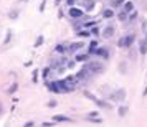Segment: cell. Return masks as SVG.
<instances>
[{
  "label": "cell",
  "mask_w": 147,
  "mask_h": 127,
  "mask_svg": "<svg viewBox=\"0 0 147 127\" xmlns=\"http://www.w3.org/2000/svg\"><path fill=\"white\" fill-rule=\"evenodd\" d=\"M127 112H129V107L127 106H119L117 107V116H119L121 119H124L127 116Z\"/></svg>",
  "instance_id": "obj_14"
},
{
  "label": "cell",
  "mask_w": 147,
  "mask_h": 127,
  "mask_svg": "<svg viewBox=\"0 0 147 127\" xmlns=\"http://www.w3.org/2000/svg\"><path fill=\"white\" fill-rule=\"evenodd\" d=\"M17 15H18V12L15 10V12H12V13H10V17H12V18H17Z\"/></svg>",
  "instance_id": "obj_31"
},
{
  "label": "cell",
  "mask_w": 147,
  "mask_h": 127,
  "mask_svg": "<svg viewBox=\"0 0 147 127\" xmlns=\"http://www.w3.org/2000/svg\"><path fill=\"white\" fill-rule=\"evenodd\" d=\"M98 48H99V45H98V41L93 40L91 43H89V48H88V53L89 54H96V51H98Z\"/></svg>",
  "instance_id": "obj_13"
},
{
  "label": "cell",
  "mask_w": 147,
  "mask_h": 127,
  "mask_svg": "<svg viewBox=\"0 0 147 127\" xmlns=\"http://www.w3.org/2000/svg\"><path fill=\"white\" fill-rule=\"evenodd\" d=\"M129 50H131V48H129ZM129 56H131V60H136V51L131 50V51H129Z\"/></svg>",
  "instance_id": "obj_27"
},
{
  "label": "cell",
  "mask_w": 147,
  "mask_h": 127,
  "mask_svg": "<svg viewBox=\"0 0 147 127\" xmlns=\"http://www.w3.org/2000/svg\"><path fill=\"white\" fill-rule=\"evenodd\" d=\"M126 96H127L126 89L124 87H119V89H114L113 93L109 94V101L111 102H124L126 101Z\"/></svg>",
  "instance_id": "obj_1"
},
{
  "label": "cell",
  "mask_w": 147,
  "mask_h": 127,
  "mask_svg": "<svg viewBox=\"0 0 147 127\" xmlns=\"http://www.w3.org/2000/svg\"><path fill=\"white\" fill-rule=\"evenodd\" d=\"M114 33H116V27L114 25H106V27L102 28V32H101V35L106 38V40H109V38H113Z\"/></svg>",
  "instance_id": "obj_3"
},
{
  "label": "cell",
  "mask_w": 147,
  "mask_h": 127,
  "mask_svg": "<svg viewBox=\"0 0 147 127\" xmlns=\"http://www.w3.org/2000/svg\"><path fill=\"white\" fill-rule=\"evenodd\" d=\"M124 2H126V0H111V2H109V7H113L114 10H119V8H122Z\"/></svg>",
  "instance_id": "obj_12"
},
{
  "label": "cell",
  "mask_w": 147,
  "mask_h": 127,
  "mask_svg": "<svg viewBox=\"0 0 147 127\" xmlns=\"http://www.w3.org/2000/svg\"><path fill=\"white\" fill-rule=\"evenodd\" d=\"M69 17L71 18H81L83 17V10H80V8H76V7H69Z\"/></svg>",
  "instance_id": "obj_5"
},
{
  "label": "cell",
  "mask_w": 147,
  "mask_h": 127,
  "mask_svg": "<svg viewBox=\"0 0 147 127\" xmlns=\"http://www.w3.org/2000/svg\"><path fill=\"white\" fill-rule=\"evenodd\" d=\"M94 5H96L94 0H83V7H84L86 12H91V10L94 8Z\"/></svg>",
  "instance_id": "obj_15"
},
{
  "label": "cell",
  "mask_w": 147,
  "mask_h": 127,
  "mask_svg": "<svg viewBox=\"0 0 147 127\" xmlns=\"http://www.w3.org/2000/svg\"><path fill=\"white\" fill-rule=\"evenodd\" d=\"M117 69H119L121 74H126L127 73V61H121L119 66H117Z\"/></svg>",
  "instance_id": "obj_18"
},
{
  "label": "cell",
  "mask_w": 147,
  "mask_h": 127,
  "mask_svg": "<svg viewBox=\"0 0 147 127\" xmlns=\"http://www.w3.org/2000/svg\"><path fill=\"white\" fill-rule=\"evenodd\" d=\"M41 43H43V36L40 35V36H38V40H36V43H35V46H40Z\"/></svg>",
  "instance_id": "obj_25"
},
{
  "label": "cell",
  "mask_w": 147,
  "mask_h": 127,
  "mask_svg": "<svg viewBox=\"0 0 147 127\" xmlns=\"http://www.w3.org/2000/svg\"><path fill=\"white\" fill-rule=\"evenodd\" d=\"M102 17H104L106 20H111L113 17H116V12H114V8H113V7L104 8V12H102Z\"/></svg>",
  "instance_id": "obj_10"
},
{
  "label": "cell",
  "mask_w": 147,
  "mask_h": 127,
  "mask_svg": "<svg viewBox=\"0 0 147 127\" xmlns=\"http://www.w3.org/2000/svg\"><path fill=\"white\" fill-rule=\"evenodd\" d=\"M134 41H136V35L134 33H127L126 35V50L134 46Z\"/></svg>",
  "instance_id": "obj_8"
},
{
  "label": "cell",
  "mask_w": 147,
  "mask_h": 127,
  "mask_svg": "<svg viewBox=\"0 0 147 127\" xmlns=\"http://www.w3.org/2000/svg\"><path fill=\"white\" fill-rule=\"evenodd\" d=\"M83 46H84L83 41H76V43H71V45L68 46V51H69V53H76V51H80Z\"/></svg>",
  "instance_id": "obj_6"
},
{
  "label": "cell",
  "mask_w": 147,
  "mask_h": 127,
  "mask_svg": "<svg viewBox=\"0 0 147 127\" xmlns=\"http://www.w3.org/2000/svg\"><path fill=\"white\" fill-rule=\"evenodd\" d=\"M88 120H91L94 124H102V119L101 117H88Z\"/></svg>",
  "instance_id": "obj_23"
},
{
  "label": "cell",
  "mask_w": 147,
  "mask_h": 127,
  "mask_svg": "<svg viewBox=\"0 0 147 127\" xmlns=\"http://www.w3.org/2000/svg\"><path fill=\"white\" fill-rule=\"evenodd\" d=\"M89 35H91V32H88V30H80L78 32V36H81V38H86Z\"/></svg>",
  "instance_id": "obj_22"
},
{
  "label": "cell",
  "mask_w": 147,
  "mask_h": 127,
  "mask_svg": "<svg viewBox=\"0 0 147 127\" xmlns=\"http://www.w3.org/2000/svg\"><path fill=\"white\" fill-rule=\"evenodd\" d=\"M84 68H86L89 73H93V74H99V73L104 71V65H102L101 61H98V60H91L89 63H86V66Z\"/></svg>",
  "instance_id": "obj_2"
},
{
  "label": "cell",
  "mask_w": 147,
  "mask_h": 127,
  "mask_svg": "<svg viewBox=\"0 0 147 127\" xmlns=\"http://www.w3.org/2000/svg\"><path fill=\"white\" fill-rule=\"evenodd\" d=\"M23 2H27V0H23Z\"/></svg>",
  "instance_id": "obj_35"
},
{
  "label": "cell",
  "mask_w": 147,
  "mask_h": 127,
  "mask_svg": "<svg viewBox=\"0 0 147 127\" xmlns=\"http://www.w3.org/2000/svg\"><path fill=\"white\" fill-rule=\"evenodd\" d=\"M78 2H80V0H66V5H68V7H74Z\"/></svg>",
  "instance_id": "obj_24"
},
{
  "label": "cell",
  "mask_w": 147,
  "mask_h": 127,
  "mask_svg": "<svg viewBox=\"0 0 147 127\" xmlns=\"http://www.w3.org/2000/svg\"><path fill=\"white\" fill-rule=\"evenodd\" d=\"M89 60V53H78L76 54V58H74V61H78V63H84V61Z\"/></svg>",
  "instance_id": "obj_16"
},
{
  "label": "cell",
  "mask_w": 147,
  "mask_h": 127,
  "mask_svg": "<svg viewBox=\"0 0 147 127\" xmlns=\"http://www.w3.org/2000/svg\"><path fill=\"white\" fill-rule=\"evenodd\" d=\"M146 40H147V35H146Z\"/></svg>",
  "instance_id": "obj_34"
},
{
  "label": "cell",
  "mask_w": 147,
  "mask_h": 127,
  "mask_svg": "<svg viewBox=\"0 0 147 127\" xmlns=\"http://www.w3.org/2000/svg\"><path fill=\"white\" fill-rule=\"evenodd\" d=\"M122 10H126L127 13L134 12V10H136V5H134L132 0H126V2H124V5H122Z\"/></svg>",
  "instance_id": "obj_9"
},
{
  "label": "cell",
  "mask_w": 147,
  "mask_h": 127,
  "mask_svg": "<svg viewBox=\"0 0 147 127\" xmlns=\"http://www.w3.org/2000/svg\"><path fill=\"white\" fill-rule=\"evenodd\" d=\"M137 17H139V13H137V10H134V12H131V13H129V22L137 20Z\"/></svg>",
  "instance_id": "obj_21"
},
{
  "label": "cell",
  "mask_w": 147,
  "mask_h": 127,
  "mask_svg": "<svg viewBox=\"0 0 147 127\" xmlns=\"http://www.w3.org/2000/svg\"><path fill=\"white\" fill-rule=\"evenodd\" d=\"M55 51H56V53H68V46L63 45V43H60V45H56Z\"/></svg>",
  "instance_id": "obj_19"
},
{
  "label": "cell",
  "mask_w": 147,
  "mask_h": 127,
  "mask_svg": "<svg viewBox=\"0 0 147 127\" xmlns=\"http://www.w3.org/2000/svg\"><path fill=\"white\" fill-rule=\"evenodd\" d=\"M88 117H98V112H96V111H94V112H89L88 114Z\"/></svg>",
  "instance_id": "obj_30"
},
{
  "label": "cell",
  "mask_w": 147,
  "mask_h": 127,
  "mask_svg": "<svg viewBox=\"0 0 147 127\" xmlns=\"http://www.w3.org/2000/svg\"><path fill=\"white\" fill-rule=\"evenodd\" d=\"M53 122H71V119L68 116H55Z\"/></svg>",
  "instance_id": "obj_17"
},
{
  "label": "cell",
  "mask_w": 147,
  "mask_h": 127,
  "mask_svg": "<svg viewBox=\"0 0 147 127\" xmlns=\"http://www.w3.org/2000/svg\"><path fill=\"white\" fill-rule=\"evenodd\" d=\"M117 46H119V48H124V50H126V35H124V36H121L119 40H117Z\"/></svg>",
  "instance_id": "obj_20"
},
{
  "label": "cell",
  "mask_w": 147,
  "mask_h": 127,
  "mask_svg": "<svg viewBox=\"0 0 147 127\" xmlns=\"http://www.w3.org/2000/svg\"><path fill=\"white\" fill-rule=\"evenodd\" d=\"M0 111H2V106H0Z\"/></svg>",
  "instance_id": "obj_33"
},
{
  "label": "cell",
  "mask_w": 147,
  "mask_h": 127,
  "mask_svg": "<svg viewBox=\"0 0 147 127\" xmlns=\"http://www.w3.org/2000/svg\"><path fill=\"white\" fill-rule=\"evenodd\" d=\"M139 53L142 54V56L147 54V40L146 38H142V40L139 41Z\"/></svg>",
  "instance_id": "obj_11"
},
{
  "label": "cell",
  "mask_w": 147,
  "mask_h": 127,
  "mask_svg": "<svg viewBox=\"0 0 147 127\" xmlns=\"http://www.w3.org/2000/svg\"><path fill=\"white\" fill-rule=\"evenodd\" d=\"M17 84H12V87H10V89H8V93H13V91H17Z\"/></svg>",
  "instance_id": "obj_29"
},
{
  "label": "cell",
  "mask_w": 147,
  "mask_h": 127,
  "mask_svg": "<svg viewBox=\"0 0 147 127\" xmlns=\"http://www.w3.org/2000/svg\"><path fill=\"white\" fill-rule=\"evenodd\" d=\"M55 3H56V5H60V3H61V0H55Z\"/></svg>",
  "instance_id": "obj_32"
},
{
  "label": "cell",
  "mask_w": 147,
  "mask_h": 127,
  "mask_svg": "<svg viewBox=\"0 0 147 127\" xmlns=\"http://www.w3.org/2000/svg\"><path fill=\"white\" fill-rule=\"evenodd\" d=\"M96 54H98V56H101L102 60H109V56H111L109 50H107V48H104V46H99V48H98Z\"/></svg>",
  "instance_id": "obj_4"
},
{
  "label": "cell",
  "mask_w": 147,
  "mask_h": 127,
  "mask_svg": "<svg viewBox=\"0 0 147 127\" xmlns=\"http://www.w3.org/2000/svg\"><path fill=\"white\" fill-rule=\"evenodd\" d=\"M116 17H117V20H119V22H129V13H127L126 10H122V8L117 10Z\"/></svg>",
  "instance_id": "obj_7"
},
{
  "label": "cell",
  "mask_w": 147,
  "mask_h": 127,
  "mask_svg": "<svg viewBox=\"0 0 147 127\" xmlns=\"http://www.w3.org/2000/svg\"><path fill=\"white\" fill-rule=\"evenodd\" d=\"M45 5H47V0H43V2H41V5H40V12H43V10H45Z\"/></svg>",
  "instance_id": "obj_28"
},
{
  "label": "cell",
  "mask_w": 147,
  "mask_h": 127,
  "mask_svg": "<svg viewBox=\"0 0 147 127\" xmlns=\"http://www.w3.org/2000/svg\"><path fill=\"white\" fill-rule=\"evenodd\" d=\"M91 35L98 36V35H99V28H93V30H91Z\"/></svg>",
  "instance_id": "obj_26"
}]
</instances>
